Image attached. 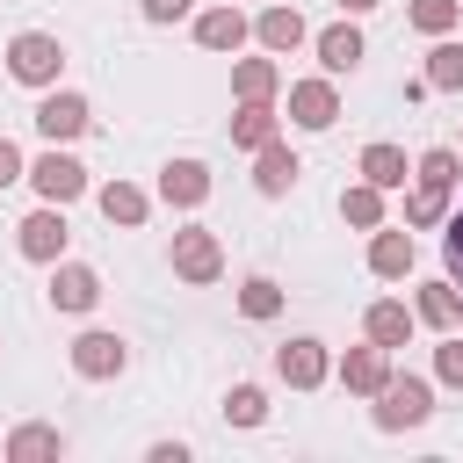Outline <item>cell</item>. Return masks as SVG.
Masks as SVG:
<instances>
[{
  "label": "cell",
  "instance_id": "6da1fadb",
  "mask_svg": "<svg viewBox=\"0 0 463 463\" xmlns=\"http://www.w3.org/2000/svg\"><path fill=\"white\" fill-rule=\"evenodd\" d=\"M58 72H65V43H58L51 29H22V36L7 43V80H14V87L43 94V87H58Z\"/></svg>",
  "mask_w": 463,
  "mask_h": 463
},
{
  "label": "cell",
  "instance_id": "52a82bcc",
  "mask_svg": "<svg viewBox=\"0 0 463 463\" xmlns=\"http://www.w3.org/2000/svg\"><path fill=\"white\" fill-rule=\"evenodd\" d=\"M29 188H36L43 203H80L94 181H87V166H80L72 152H58V145H51L43 159H29Z\"/></svg>",
  "mask_w": 463,
  "mask_h": 463
},
{
  "label": "cell",
  "instance_id": "8fae6325",
  "mask_svg": "<svg viewBox=\"0 0 463 463\" xmlns=\"http://www.w3.org/2000/svg\"><path fill=\"white\" fill-rule=\"evenodd\" d=\"M333 376H340V391H354V398H376V391L391 383V347L362 340V347H347V354L333 362Z\"/></svg>",
  "mask_w": 463,
  "mask_h": 463
},
{
  "label": "cell",
  "instance_id": "d6a6232c",
  "mask_svg": "<svg viewBox=\"0 0 463 463\" xmlns=\"http://www.w3.org/2000/svg\"><path fill=\"white\" fill-rule=\"evenodd\" d=\"M434 376H441L449 391H463V333H441V347H434Z\"/></svg>",
  "mask_w": 463,
  "mask_h": 463
},
{
  "label": "cell",
  "instance_id": "5b68a950",
  "mask_svg": "<svg viewBox=\"0 0 463 463\" xmlns=\"http://www.w3.org/2000/svg\"><path fill=\"white\" fill-rule=\"evenodd\" d=\"M36 130H43L51 145H72V137H87V130H94V109H87V94H72V87H43V94H36Z\"/></svg>",
  "mask_w": 463,
  "mask_h": 463
},
{
  "label": "cell",
  "instance_id": "7c38bea8",
  "mask_svg": "<svg viewBox=\"0 0 463 463\" xmlns=\"http://www.w3.org/2000/svg\"><path fill=\"white\" fill-rule=\"evenodd\" d=\"M253 43H260V51H275V58H289V51H304V43H311V22H304L297 7H282V0H268V7L253 14Z\"/></svg>",
  "mask_w": 463,
  "mask_h": 463
},
{
  "label": "cell",
  "instance_id": "9a60e30c",
  "mask_svg": "<svg viewBox=\"0 0 463 463\" xmlns=\"http://www.w3.org/2000/svg\"><path fill=\"white\" fill-rule=\"evenodd\" d=\"M311 51H318V72H333V80H340V72H354V65L369 58V43H362L354 14H340L333 29H318V36H311Z\"/></svg>",
  "mask_w": 463,
  "mask_h": 463
},
{
  "label": "cell",
  "instance_id": "2e32d148",
  "mask_svg": "<svg viewBox=\"0 0 463 463\" xmlns=\"http://www.w3.org/2000/svg\"><path fill=\"white\" fill-rule=\"evenodd\" d=\"M412 318H420L427 333H456V326H463V289H456L449 275L420 282V297H412Z\"/></svg>",
  "mask_w": 463,
  "mask_h": 463
},
{
  "label": "cell",
  "instance_id": "d6986e66",
  "mask_svg": "<svg viewBox=\"0 0 463 463\" xmlns=\"http://www.w3.org/2000/svg\"><path fill=\"white\" fill-rule=\"evenodd\" d=\"M297 174H304V159H297L282 137H268V145L253 152V188H260L268 203H275V195H289V188H297Z\"/></svg>",
  "mask_w": 463,
  "mask_h": 463
},
{
  "label": "cell",
  "instance_id": "30bf717a",
  "mask_svg": "<svg viewBox=\"0 0 463 463\" xmlns=\"http://www.w3.org/2000/svg\"><path fill=\"white\" fill-rule=\"evenodd\" d=\"M412 260H420L412 224H376V232H369V275H376V282H405Z\"/></svg>",
  "mask_w": 463,
  "mask_h": 463
},
{
  "label": "cell",
  "instance_id": "ffe728a7",
  "mask_svg": "<svg viewBox=\"0 0 463 463\" xmlns=\"http://www.w3.org/2000/svg\"><path fill=\"white\" fill-rule=\"evenodd\" d=\"M94 210H101L109 224H123V232H137V224L152 217V195H145L137 181H101V188H94Z\"/></svg>",
  "mask_w": 463,
  "mask_h": 463
},
{
  "label": "cell",
  "instance_id": "5bb4252c",
  "mask_svg": "<svg viewBox=\"0 0 463 463\" xmlns=\"http://www.w3.org/2000/svg\"><path fill=\"white\" fill-rule=\"evenodd\" d=\"M51 304H58L65 318L94 311V304H101V275H94L87 260H51Z\"/></svg>",
  "mask_w": 463,
  "mask_h": 463
},
{
  "label": "cell",
  "instance_id": "1f68e13d",
  "mask_svg": "<svg viewBox=\"0 0 463 463\" xmlns=\"http://www.w3.org/2000/svg\"><path fill=\"white\" fill-rule=\"evenodd\" d=\"M441 268H449V282L463 289V210L441 217Z\"/></svg>",
  "mask_w": 463,
  "mask_h": 463
},
{
  "label": "cell",
  "instance_id": "cb8c5ba5",
  "mask_svg": "<svg viewBox=\"0 0 463 463\" xmlns=\"http://www.w3.org/2000/svg\"><path fill=\"white\" fill-rule=\"evenodd\" d=\"M362 181H376V188L391 195V188H405V181H412V159H405L398 145H383V137H376V145H362Z\"/></svg>",
  "mask_w": 463,
  "mask_h": 463
},
{
  "label": "cell",
  "instance_id": "4fadbf2b",
  "mask_svg": "<svg viewBox=\"0 0 463 463\" xmlns=\"http://www.w3.org/2000/svg\"><path fill=\"white\" fill-rule=\"evenodd\" d=\"M210 188H217V181H210L203 159H166V166H159V203H166V210H203Z\"/></svg>",
  "mask_w": 463,
  "mask_h": 463
},
{
  "label": "cell",
  "instance_id": "d590c367",
  "mask_svg": "<svg viewBox=\"0 0 463 463\" xmlns=\"http://www.w3.org/2000/svg\"><path fill=\"white\" fill-rule=\"evenodd\" d=\"M152 463H188V441H152Z\"/></svg>",
  "mask_w": 463,
  "mask_h": 463
},
{
  "label": "cell",
  "instance_id": "83f0119b",
  "mask_svg": "<svg viewBox=\"0 0 463 463\" xmlns=\"http://www.w3.org/2000/svg\"><path fill=\"white\" fill-rule=\"evenodd\" d=\"M239 311H246L253 326H268V318L282 311V282H275V275H246V282H239Z\"/></svg>",
  "mask_w": 463,
  "mask_h": 463
},
{
  "label": "cell",
  "instance_id": "277c9868",
  "mask_svg": "<svg viewBox=\"0 0 463 463\" xmlns=\"http://www.w3.org/2000/svg\"><path fill=\"white\" fill-rule=\"evenodd\" d=\"M65 354H72V376H87V383H109V376H123V369H130V340H123V333H109V326H87Z\"/></svg>",
  "mask_w": 463,
  "mask_h": 463
},
{
  "label": "cell",
  "instance_id": "d4e9b609",
  "mask_svg": "<svg viewBox=\"0 0 463 463\" xmlns=\"http://www.w3.org/2000/svg\"><path fill=\"white\" fill-rule=\"evenodd\" d=\"M449 203H456V188H434V181H412V188H405V224H412V232H434V224L449 217Z\"/></svg>",
  "mask_w": 463,
  "mask_h": 463
},
{
  "label": "cell",
  "instance_id": "8992f818",
  "mask_svg": "<svg viewBox=\"0 0 463 463\" xmlns=\"http://www.w3.org/2000/svg\"><path fill=\"white\" fill-rule=\"evenodd\" d=\"M65 239H72V224H65V203H43V210H29V217L14 224V246H22V260H36V268L65 260Z\"/></svg>",
  "mask_w": 463,
  "mask_h": 463
},
{
  "label": "cell",
  "instance_id": "ac0fdd59",
  "mask_svg": "<svg viewBox=\"0 0 463 463\" xmlns=\"http://www.w3.org/2000/svg\"><path fill=\"white\" fill-rule=\"evenodd\" d=\"M246 36H253V22H246V7H203L195 14V43L203 51H246Z\"/></svg>",
  "mask_w": 463,
  "mask_h": 463
},
{
  "label": "cell",
  "instance_id": "836d02e7",
  "mask_svg": "<svg viewBox=\"0 0 463 463\" xmlns=\"http://www.w3.org/2000/svg\"><path fill=\"white\" fill-rule=\"evenodd\" d=\"M14 181H29V159H22L14 137H0V188H14Z\"/></svg>",
  "mask_w": 463,
  "mask_h": 463
},
{
  "label": "cell",
  "instance_id": "44dd1931",
  "mask_svg": "<svg viewBox=\"0 0 463 463\" xmlns=\"http://www.w3.org/2000/svg\"><path fill=\"white\" fill-rule=\"evenodd\" d=\"M0 456L7 463H36V456H65V434L51 420H22L14 434H0Z\"/></svg>",
  "mask_w": 463,
  "mask_h": 463
},
{
  "label": "cell",
  "instance_id": "3957f363",
  "mask_svg": "<svg viewBox=\"0 0 463 463\" xmlns=\"http://www.w3.org/2000/svg\"><path fill=\"white\" fill-rule=\"evenodd\" d=\"M166 260H174V275H181V282L210 289V282L224 275V239H217L210 224H181V232H174V246H166Z\"/></svg>",
  "mask_w": 463,
  "mask_h": 463
},
{
  "label": "cell",
  "instance_id": "e0dca14e",
  "mask_svg": "<svg viewBox=\"0 0 463 463\" xmlns=\"http://www.w3.org/2000/svg\"><path fill=\"white\" fill-rule=\"evenodd\" d=\"M412 326H420V318H412L405 297H376V304L362 311V340H376V347H391V354L412 340Z\"/></svg>",
  "mask_w": 463,
  "mask_h": 463
},
{
  "label": "cell",
  "instance_id": "603a6c76",
  "mask_svg": "<svg viewBox=\"0 0 463 463\" xmlns=\"http://www.w3.org/2000/svg\"><path fill=\"white\" fill-rule=\"evenodd\" d=\"M268 137H282L275 101H239V116H232V145H239V152H260Z\"/></svg>",
  "mask_w": 463,
  "mask_h": 463
},
{
  "label": "cell",
  "instance_id": "484cf974",
  "mask_svg": "<svg viewBox=\"0 0 463 463\" xmlns=\"http://www.w3.org/2000/svg\"><path fill=\"white\" fill-rule=\"evenodd\" d=\"M340 217H347L354 232H376V224H383V188H376V181L340 188Z\"/></svg>",
  "mask_w": 463,
  "mask_h": 463
},
{
  "label": "cell",
  "instance_id": "4316f807",
  "mask_svg": "<svg viewBox=\"0 0 463 463\" xmlns=\"http://www.w3.org/2000/svg\"><path fill=\"white\" fill-rule=\"evenodd\" d=\"M427 87H434V94H463V43L434 36V51H427Z\"/></svg>",
  "mask_w": 463,
  "mask_h": 463
},
{
  "label": "cell",
  "instance_id": "9c48e42d",
  "mask_svg": "<svg viewBox=\"0 0 463 463\" xmlns=\"http://www.w3.org/2000/svg\"><path fill=\"white\" fill-rule=\"evenodd\" d=\"M289 123H297V130H333V123H340V87H333V72L289 80Z\"/></svg>",
  "mask_w": 463,
  "mask_h": 463
},
{
  "label": "cell",
  "instance_id": "4dcf8cb0",
  "mask_svg": "<svg viewBox=\"0 0 463 463\" xmlns=\"http://www.w3.org/2000/svg\"><path fill=\"white\" fill-rule=\"evenodd\" d=\"M224 420H232V427H260V420H268V391H260V383H232V391H224Z\"/></svg>",
  "mask_w": 463,
  "mask_h": 463
},
{
  "label": "cell",
  "instance_id": "e575fe53",
  "mask_svg": "<svg viewBox=\"0 0 463 463\" xmlns=\"http://www.w3.org/2000/svg\"><path fill=\"white\" fill-rule=\"evenodd\" d=\"M137 7H145V22H159V29L181 22V14H195V0H137Z\"/></svg>",
  "mask_w": 463,
  "mask_h": 463
},
{
  "label": "cell",
  "instance_id": "7402d4cb",
  "mask_svg": "<svg viewBox=\"0 0 463 463\" xmlns=\"http://www.w3.org/2000/svg\"><path fill=\"white\" fill-rule=\"evenodd\" d=\"M232 94H239V101H275V94H282L275 51H268V58H239V65H232Z\"/></svg>",
  "mask_w": 463,
  "mask_h": 463
},
{
  "label": "cell",
  "instance_id": "ba28073f",
  "mask_svg": "<svg viewBox=\"0 0 463 463\" xmlns=\"http://www.w3.org/2000/svg\"><path fill=\"white\" fill-rule=\"evenodd\" d=\"M275 376H282L289 391H318V383L333 376V354H326V340H311V333L282 340V347H275Z\"/></svg>",
  "mask_w": 463,
  "mask_h": 463
},
{
  "label": "cell",
  "instance_id": "7a4b0ae2",
  "mask_svg": "<svg viewBox=\"0 0 463 463\" xmlns=\"http://www.w3.org/2000/svg\"><path fill=\"white\" fill-rule=\"evenodd\" d=\"M427 412H434V383H427V376H398V369H391V383L369 398V420H376L383 434L427 427Z\"/></svg>",
  "mask_w": 463,
  "mask_h": 463
},
{
  "label": "cell",
  "instance_id": "8d00e7d4",
  "mask_svg": "<svg viewBox=\"0 0 463 463\" xmlns=\"http://www.w3.org/2000/svg\"><path fill=\"white\" fill-rule=\"evenodd\" d=\"M340 14H369V7H383V0H333Z\"/></svg>",
  "mask_w": 463,
  "mask_h": 463
},
{
  "label": "cell",
  "instance_id": "f1b7e54d",
  "mask_svg": "<svg viewBox=\"0 0 463 463\" xmlns=\"http://www.w3.org/2000/svg\"><path fill=\"white\" fill-rule=\"evenodd\" d=\"M412 181H434V188H456V181H463V159H456V145H427V152L412 159Z\"/></svg>",
  "mask_w": 463,
  "mask_h": 463
},
{
  "label": "cell",
  "instance_id": "f546056e",
  "mask_svg": "<svg viewBox=\"0 0 463 463\" xmlns=\"http://www.w3.org/2000/svg\"><path fill=\"white\" fill-rule=\"evenodd\" d=\"M405 22H412L420 36H449V29L463 22V0H412V7H405Z\"/></svg>",
  "mask_w": 463,
  "mask_h": 463
}]
</instances>
